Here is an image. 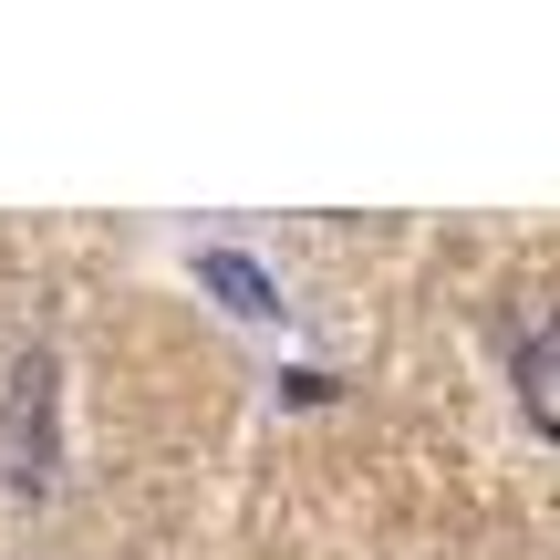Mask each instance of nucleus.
<instances>
[{"mask_svg":"<svg viewBox=\"0 0 560 560\" xmlns=\"http://www.w3.org/2000/svg\"><path fill=\"white\" fill-rule=\"evenodd\" d=\"M520 405H529V425H540V436H560V312L520 342Z\"/></svg>","mask_w":560,"mask_h":560,"instance_id":"1","label":"nucleus"},{"mask_svg":"<svg viewBox=\"0 0 560 560\" xmlns=\"http://www.w3.org/2000/svg\"><path fill=\"white\" fill-rule=\"evenodd\" d=\"M198 270H208V280H219V291H229V301H240V312H270V280H260V270H249V260H229V249H208V260H198Z\"/></svg>","mask_w":560,"mask_h":560,"instance_id":"2","label":"nucleus"}]
</instances>
